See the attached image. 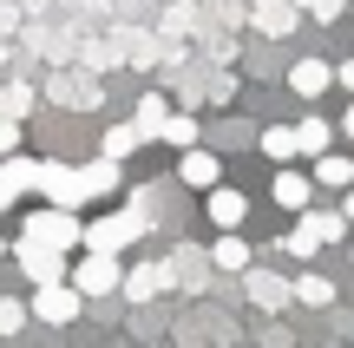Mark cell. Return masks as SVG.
Returning <instances> with one entry per match:
<instances>
[{
	"instance_id": "6da1fadb",
	"label": "cell",
	"mask_w": 354,
	"mask_h": 348,
	"mask_svg": "<svg viewBox=\"0 0 354 348\" xmlns=\"http://www.w3.org/2000/svg\"><path fill=\"white\" fill-rule=\"evenodd\" d=\"M26 244H46V250H66L73 257L79 244H86V223H79V210H59V204H39V210H26Z\"/></svg>"
},
{
	"instance_id": "7a4b0ae2",
	"label": "cell",
	"mask_w": 354,
	"mask_h": 348,
	"mask_svg": "<svg viewBox=\"0 0 354 348\" xmlns=\"http://www.w3.org/2000/svg\"><path fill=\"white\" fill-rule=\"evenodd\" d=\"M145 230H151V217H145L138 204H125V210H112V217H92V223H86V244H79V250H112V257H125V250L138 244Z\"/></svg>"
},
{
	"instance_id": "3957f363",
	"label": "cell",
	"mask_w": 354,
	"mask_h": 348,
	"mask_svg": "<svg viewBox=\"0 0 354 348\" xmlns=\"http://www.w3.org/2000/svg\"><path fill=\"white\" fill-rule=\"evenodd\" d=\"M66 283H73L79 296H118V283H125V263H118L112 250H86V257L66 270Z\"/></svg>"
},
{
	"instance_id": "277c9868",
	"label": "cell",
	"mask_w": 354,
	"mask_h": 348,
	"mask_svg": "<svg viewBox=\"0 0 354 348\" xmlns=\"http://www.w3.org/2000/svg\"><path fill=\"white\" fill-rule=\"evenodd\" d=\"M46 204L59 210H79L86 204V184H79V165H59V158H39V184H33Z\"/></svg>"
},
{
	"instance_id": "5b68a950",
	"label": "cell",
	"mask_w": 354,
	"mask_h": 348,
	"mask_svg": "<svg viewBox=\"0 0 354 348\" xmlns=\"http://www.w3.org/2000/svg\"><path fill=\"white\" fill-rule=\"evenodd\" d=\"M243 296L256 302L263 315H276V309H295V276H276V270H243Z\"/></svg>"
},
{
	"instance_id": "8992f818",
	"label": "cell",
	"mask_w": 354,
	"mask_h": 348,
	"mask_svg": "<svg viewBox=\"0 0 354 348\" xmlns=\"http://www.w3.org/2000/svg\"><path fill=\"white\" fill-rule=\"evenodd\" d=\"M79 309H86V296H79L73 283H39L33 302H26V315H39V322H53V329H66Z\"/></svg>"
},
{
	"instance_id": "52a82bcc",
	"label": "cell",
	"mask_w": 354,
	"mask_h": 348,
	"mask_svg": "<svg viewBox=\"0 0 354 348\" xmlns=\"http://www.w3.org/2000/svg\"><path fill=\"white\" fill-rule=\"evenodd\" d=\"M13 263H20V270H26V283H66V270H73V263H66V250H46V244H26V237H20V244H13Z\"/></svg>"
},
{
	"instance_id": "ba28073f",
	"label": "cell",
	"mask_w": 354,
	"mask_h": 348,
	"mask_svg": "<svg viewBox=\"0 0 354 348\" xmlns=\"http://www.w3.org/2000/svg\"><path fill=\"white\" fill-rule=\"evenodd\" d=\"M165 289H171V263H165V257H145V263H131V270H125L118 296H131V302H151V296H165Z\"/></svg>"
},
{
	"instance_id": "9c48e42d",
	"label": "cell",
	"mask_w": 354,
	"mask_h": 348,
	"mask_svg": "<svg viewBox=\"0 0 354 348\" xmlns=\"http://www.w3.org/2000/svg\"><path fill=\"white\" fill-rule=\"evenodd\" d=\"M203 210H210L216 230H243V223H250V197H243L236 184H210V191H203Z\"/></svg>"
},
{
	"instance_id": "30bf717a",
	"label": "cell",
	"mask_w": 354,
	"mask_h": 348,
	"mask_svg": "<svg viewBox=\"0 0 354 348\" xmlns=\"http://www.w3.org/2000/svg\"><path fill=\"white\" fill-rule=\"evenodd\" d=\"M269 197H276L289 217H302V210L315 204V178H308V171H295V165H276V184H269Z\"/></svg>"
},
{
	"instance_id": "8fae6325",
	"label": "cell",
	"mask_w": 354,
	"mask_h": 348,
	"mask_svg": "<svg viewBox=\"0 0 354 348\" xmlns=\"http://www.w3.org/2000/svg\"><path fill=\"white\" fill-rule=\"evenodd\" d=\"M177 178H184L190 191H210V184H223V158L203 152V145H190V152L177 158Z\"/></svg>"
},
{
	"instance_id": "7c38bea8",
	"label": "cell",
	"mask_w": 354,
	"mask_h": 348,
	"mask_svg": "<svg viewBox=\"0 0 354 348\" xmlns=\"http://www.w3.org/2000/svg\"><path fill=\"white\" fill-rule=\"evenodd\" d=\"M295 230H302L315 250H328V244H342V237H348V217H342V210H315V204H308L302 217H295Z\"/></svg>"
},
{
	"instance_id": "4fadbf2b",
	"label": "cell",
	"mask_w": 354,
	"mask_h": 348,
	"mask_svg": "<svg viewBox=\"0 0 354 348\" xmlns=\"http://www.w3.org/2000/svg\"><path fill=\"white\" fill-rule=\"evenodd\" d=\"M295 0H250V20H256V33H269V39H282V33H295Z\"/></svg>"
},
{
	"instance_id": "5bb4252c",
	"label": "cell",
	"mask_w": 354,
	"mask_h": 348,
	"mask_svg": "<svg viewBox=\"0 0 354 348\" xmlns=\"http://www.w3.org/2000/svg\"><path fill=\"white\" fill-rule=\"evenodd\" d=\"M33 184H39V158H26V152H7V158H0V191H7L13 204H20Z\"/></svg>"
},
{
	"instance_id": "9a60e30c",
	"label": "cell",
	"mask_w": 354,
	"mask_h": 348,
	"mask_svg": "<svg viewBox=\"0 0 354 348\" xmlns=\"http://www.w3.org/2000/svg\"><path fill=\"white\" fill-rule=\"evenodd\" d=\"M328 86H335V66L328 59H295L289 66V92H295V99H322Z\"/></svg>"
},
{
	"instance_id": "2e32d148",
	"label": "cell",
	"mask_w": 354,
	"mask_h": 348,
	"mask_svg": "<svg viewBox=\"0 0 354 348\" xmlns=\"http://www.w3.org/2000/svg\"><path fill=\"white\" fill-rule=\"evenodd\" d=\"M322 152H335V125L328 118H295V158H322Z\"/></svg>"
},
{
	"instance_id": "e0dca14e",
	"label": "cell",
	"mask_w": 354,
	"mask_h": 348,
	"mask_svg": "<svg viewBox=\"0 0 354 348\" xmlns=\"http://www.w3.org/2000/svg\"><path fill=\"white\" fill-rule=\"evenodd\" d=\"M210 270H230V276L250 270V244H243V230H223V237L210 244Z\"/></svg>"
},
{
	"instance_id": "ac0fdd59",
	"label": "cell",
	"mask_w": 354,
	"mask_h": 348,
	"mask_svg": "<svg viewBox=\"0 0 354 348\" xmlns=\"http://www.w3.org/2000/svg\"><path fill=\"white\" fill-rule=\"evenodd\" d=\"M171 283H184L190 289V296H197V289H203V276H210V257H203V250H171Z\"/></svg>"
},
{
	"instance_id": "d6986e66",
	"label": "cell",
	"mask_w": 354,
	"mask_h": 348,
	"mask_svg": "<svg viewBox=\"0 0 354 348\" xmlns=\"http://www.w3.org/2000/svg\"><path fill=\"white\" fill-rule=\"evenodd\" d=\"M79 184H86V204H92V197H112L118 191V158H92V165H79Z\"/></svg>"
},
{
	"instance_id": "ffe728a7",
	"label": "cell",
	"mask_w": 354,
	"mask_h": 348,
	"mask_svg": "<svg viewBox=\"0 0 354 348\" xmlns=\"http://www.w3.org/2000/svg\"><path fill=\"white\" fill-rule=\"evenodd\" d=\"M348 184H354V158L322 152V158H315V191H348Z\"/></svg>"
},
{
	"instance_id": "44dd1931",
	"label": "cell",
	"mask_w": 354,
	"mask_h": 348,
	"mask_svg": "<svg viewBox=\"0 0 354 348\" xmlns=\"http://www.w3.org/2000/svg\"><path fill=\"white\" fill-rule=\"evenodd\" d=\"M165 118H171V105L158 99V92H145V99H138V112H131V125H138V131H145V145H151L158 131H165Z\"/></svg>"
},
{
	"instance_id": "7402d4cb",
	"label": "cell",
	"mask_w": 354,
	"mask_h": 348,
	"mask_svg": "<svg viewBox=\"0 0 354 348\" xmlns=\"http://www.w3.org/2000/svg\"><path fill=\"white\" fill-rule=\"evenodd\" d=\"M295 302H302V309H328L335 283H328V276H295Z\"/></svg>"
},
{
	"instance_id": "603a6c76",
	"label": "cell",
	"mask_w": 354,
	"mask_h": 348,
	"mask_svg": "<svg viewBox=\"0 0 354 348\" xmlns=\"http://www.w3.org/2000/svg\"><path fill=\"white\" fill-rule=\"evenodd\" d=\"M138 145H145V131L131 125V118H125V125H112V131H105V158H118V165H125V158L138 152Z\"/></svg>"
},
{
	"instance_id": "cb8c5ba5",
	"label": "cell",
	"mask_w": 354,
	"mask_h": 348,
	"mask_svg": "<svg viewBox=\"0 0 354 348\" xmlns=\"http://www.w3.org/2000/svg\"><path fill=\"white\" fill-rule=\"evenodd\" d=\"M263 158H276V165H295V125H269V131H263Z\"/></svg>"
},
{
	"instance_id": "d4e9b609",
	"label": "cell",
	"mask_w": 354,
	"mask_h": 348,
	"mask_svg": "<svg viewBox=\"0 0 354 348\" xmlns=\"http://www.w3.org/2000/svg\"><path fill=\"white\" fill-rule=\"evenodd\" d=\"M158 138H165V145H177V152H190V145H197V118H184V112H171V118H165V131H158Z\"/></svg>"
},
{
	"instance_id": "484cf974",
	"label": "cell",
	"mask_w": 354,
	"mask_h": 348,
	"mask_svg": "<svg viewBox=\"0 0 354 348\" xmlns=\"http://www.w3.org/2000/svg\"><path fill=\"white\" fill-rule=\"evenodd\" d=\"M33 112V86H0V118H26Z\"/></svg>"
},
{
	"instance_id": "4316f807",
	"label": "cell",
	"mask_w": 354,
	"mask_h": 348,
	"mask_svg": "<svg viewBox=\"0 0 354 348\" xmlns=\"http://www.w3.org/2000/svg\"><path fill=\"white\" fill-rule=\"evenodd\" d=\"M59 105H99V86L92 79H59Z\"/></svg>"
},
{
	"instance_id": "83f0119b",
	"label": "cell",
	"mask_w": 354,
	"mask_h": 348,
	"mask_svg": "<svg viewBox=\"0 0 354 348\" xmlns=\"http://www.w3.org/2000/svg\"><path fill=\"white\" fill-rule=\"evenodd\" d=\"M26 329V302L20 296H0V336H20Z\"/></svg>"
},
{
	"instance_id": "f1b7e54d",
	"label": "cell",
	"mask_w": 354,
	"mask_h": 348,
	"mask_svg": "<svg viewBox=\"0 0 354 348\" xmlns=\"http://www.w3.org/2000/svg\"><path fill=\"white\" fill-rule=\"evenodd\" d=\"M295 7H302L308 20H342V13H348V0H295Z\"/></svg>"
},
{
	"instance_id": "f546056e",
	"label": "cell",
	"mask_w": 354,
	"mask_h": 348,
	"mask_svg": "<svg viewBox=\"0 0 354 348\" xmlns=\"http://www.w3.org/2000/svg\"><path fill=\"white\" fill-rule=\"evenodd\" d=\"M20 152V118H0V158Z\"/></svg>"
},
{
	"instance_id": "4dcf8cb0",
	"label": "cell",
	"mask_w": 354,
	"mask_h": 348,
	"mask_svg": "<svg viewBox=\"0 0 354 348\" xmlns=\"http://www.w3.org/2000/svg\"><path fill=\"white\" fill-rule=\"evenodd\" d=\"M335 86H342L348 99H354V59H342V66H335Z\"/></svg>"
},
{
	"instance_id": "1f68e13d",
	"label": "cell",
	"mask_w": 354,
	"mask_h": 348,
	"mask_svg": "<svg viewBox=\"0 0 354 348\" xmlns=\"http://www.w3.org/2000/svg\"><path fill=\"white\" fill-rule=\"evenodd\" d=\"M335 138H348V145H354V99H348V112H342V125H335Z\"/></svg>"
},
{
	"instance_id": "d6a6232c",
	"label": "cell",
	"mask_w": 354,
	"mask_h": 348,
	"mask_svg": "<svg viewBox=\"0 0 354 348\" xmlns=\"http://www.w3.org/2000/svg\"><path fill=\"white\" fill-rule=\"evenodd\" d=\"M342 217H348V230H354V184H348V197H342Z\"/></svg>"
},
{
	"instance_id": "836d02e7",
	"label": "cell",
	"mask_w": 354,
	"mask_h": 348,
	"mask_svg": "<svg viewBox=\"0 0 354 348\" xmlns=\"http://www.w3.org/2000/svg\"><path fill=\"white\" fill-rule=\"evenodd\" d=\"M0 210H13V197H7V191H0Z\"/></svg>"
},
{
	"instance_id": "e575fe53",
	"label": "cell",
	"mask_w": 354,
	"mask_h": 348,
	"mask_svg": "<svg viewBox=\"0 0 354 348\" xmlns=\"http://www.w3.org/2000/svg\"><path fill=\"white\" fill-rule=\"evenodd\" d=\"M348 263H354V237H348Z\"/></svg>"
},
{
	"instance_id": "d590c367",
	"label": "cell",
	"mask_w": 354,
	"mask_h": 348,
	"mask_svg": "<svg viewBox=\"0 0 354 348\" xmlns=\"http://www.w3.org/2000/svg\"><path fill=\"white\" fill-rule=\"evenodd\" d=\"M0 257H7V237H0Z\"/></svg>"
},
{
	"instance_id": "8d00e7d4",
	"label": "cell",
	"mask_w": 354,
	"mask_h": 348,
	"mask_svg": "<svg viewBox=\"0 0 354 348\" xmlns=\"http://www.w3.org/2000/svg\"><path fill=\"white\" fill-rule=\"evenodd\" d=\"M348 7H354V0H348Z\"/></svg>"
}]
</instances>
